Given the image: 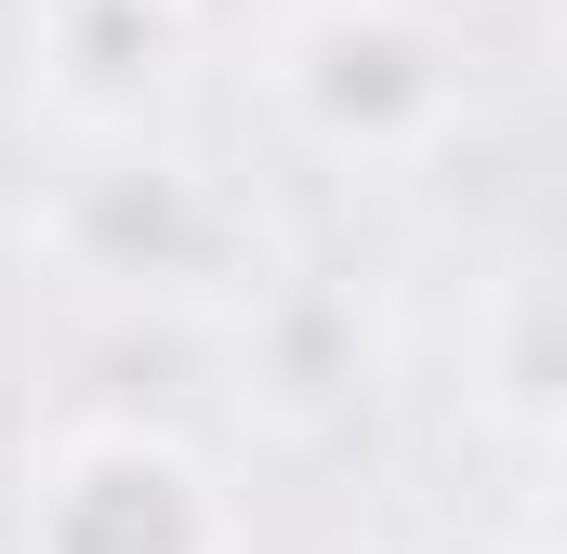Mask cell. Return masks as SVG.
I'll return each mask as SVG.
<instances>
[{"instance_id":"obj_1","label":"cell","mask_w":567,"mask_h":554,"mask_svg":"<svg viewBox=\"0 0 567 554\" xmlns=\"http://www.w3.org/2000/svg\"><path fill=\"white\" fill-rule=\"evenodd\" d=\"M278 80H290V106L330 145H357V158L423 145L435 120H449V53H435L396 0H317V13L290 27Z\"/></svg>"},{"instance_id":"obj_2","label":"cell","mask_w":567,"mask_h":554,"mask_svg":"<svg viewBox=\"0 0 567 554\" xmlns=\"http://www.w3.org/2000/svg\"><path fill=\"white\" fill-rule=\"evenodd\" d=\"M40 554H225V502L172 435H80L40 475Z\"/></svg>"},{"instance_id":"obj_3","label":"cell","mask_w":567,"mask_h":554,"mask_svg":"<svg viewBox=\"0 0 567 554\" xmlns=\"http://www.w3.org/2000/svg\"><path fill=\"white\" fill-rule=\"evenodd\" d=\"M80 238H120V265H172V238H185V198H172L158 172H93V198H80Z\"/></svg>"},{"instance_id":"obj_4","label":"cell","mask_w":567,"mask_h":554,"mask_svg":"<svg viewBox=\"0 0 567 554\" xmlns=\"http://www.w3.org/2000/svg\"><path fill=\"white\" fill-rule=\"evenodd\" d=\"M133 13H172V0H133Z\"/></svg>"},{"instance_id":"obj_5","label":"cell","mask_w":567,"mask_h":554,"mask_svg":"<svg viewBox=\"0 0 567 554\" xmlns=\"http://www.w3.org/2000/svg\"><path fill=\"white\" fill-rule=\"evenodd\" d=\"M462 554H475V542H462Z\"/></svg>"}]
</instances>
